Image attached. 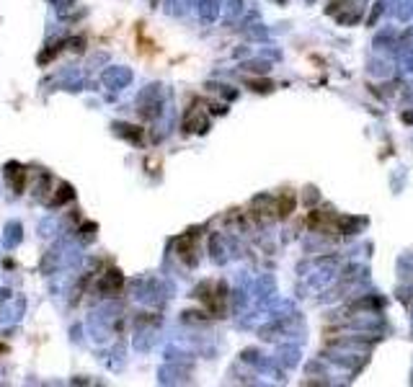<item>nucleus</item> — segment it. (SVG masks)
<instances>
[{
    "instance_id": "f257e3e1",
    "label": "nucleus",
    "mask_w": 413,
    "mask_h": 387,
    "mask_svg": "<svg viewBox=\"0 0 413 387\" xmlns=\"http://www.w3.org/2000/svg\"><path fill=\"white\" fill-rule=\"evenodd\" d=\"M292 207H294V196H289V194H287L284 199H279V207H277V214L279 217H287V214L292 212Z\"/></svg>"
}]
</instances>
